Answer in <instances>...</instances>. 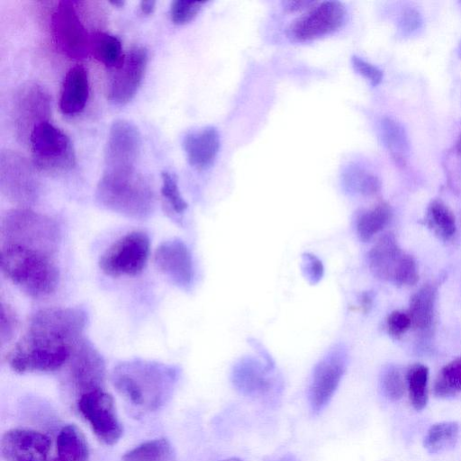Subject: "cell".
Listing matches in <instances>:
<instances>
[{"mask_svg": "<svg viewBox=\"0 0 461 461\" xmlns=\"http://www.w3.org/2000/svg\"><path fill=\"white\" fill-rule=\"evenodd\" d=\"M86 322V312L78 307L39 310L8 353L9 366L20 374L59 370L83 339Z\"/></svg>", "mask_w": 461, "mask_h": 461, "instance_id": "cell-1", "label": "cell"}, {"mask_svg": "<svg viewBox=\"0 0 461 461\" xmlns=\"http://www.w3.org/2000/svg\"><path fill=\"white\" fill-rule=\"evenodd\" d=\"M3 275L34 298L53 294L59 283L55 256L14 244H1Z\"/></svg>", "mask_w": 461, "mask_h": 461, "instance_id": "cell-2", "label": "cell"}, {"mask_svg": "<svg viewBox=\"0 0 461 461\" xmlns=\"http://www.w3.org/2000/svg\"><path fill=\"white\" fill-rule=\"evenodd\" d=\"M95 199L102 207L135 220L148 218L155 203L149 182L136 169L104 170L95 189Z\"/></svg>", "mask_w": 461, "mask_h": 461, "instance_id": "cell-3", "label": "cell"}, {"mask_svg": "<svg viewBox=\"0 0 461 461\" xmlns=\"http://www.w3.org/2000/svg\"><path fill=\"white\" fill-rule=\"evenodd\" d=\"M175 376L172 367L136 360L119 365L113 371V383L131 403L155 409L165 400Z\"/></svg>", "mask_w": 461, "mask_h": 461, "instance_id": "cell-4", "label": "cell"}, {"mask_svg": "<svg viewBox=\"0 0 461 461\" xmlns=\"http://www.w3.org/2000/svg\"><path fill=\"white\" fill-rule=\"evenodd\" d=\"M60 241L57 222L28 207L8 211L1 221V244H14L56 255Z\"/></svg>", "mask_w": 461, "mask_h": 461, "instance_id": "cell-5", "label": "cell"}, {"mask_svg": "<svg viewBox=\"0 0 461 461\" xmlns=\"http://www.w3.org/2000/svg\"><path fill=\"white\" fill-rule=\"evenodd\" d=\"M29 142L36 170L59 175L76 166V152L71 140L50 122L37 125L30 135Z\"/></svg>", "mask_w": 461, "mask_h": 461, "instance_id": "cell-6", "label": "cell"}, {"mask_svg": "<svg viewBox=\"0 0 461 461\" xmlns=\"http://www.w3.org/2000/svg\"><path fill=\"white\" fill-rule=\"evenodd\" d=\"M150 251L149 236L140 230L128 232L100 257L99 267L112 277L134 276L145 268Z\"/></svg>", "mask_w": 461, "mask_h": 461, "instance_id": "cell-7", "label": "cell"}, {"mask_svg": "<svg viewBox=\"0 0 461 461\" xmlns=\"http://www.w3.org/2000/svg\"><path fill=\"white\" fill-rule=\"evenodd\" d=\"M371 272L376 277L398 285H412L418 278L413 258L401 249L391 233L382 236L368 253Z\"/></svg>", "mask_w": 461, "mask_h": 461, "instance_id": "cell-8", "label": "cell"}, {"mask_svg": "<svg viewBox=\"0 0 461 461\" xmlns=\"http://www.w3.org/2000/svg\"><path fill=\"white\" fill-rule=\"evenodd\" d=\"M33 164L21 154L5 149L0 154V189L10 201L25 207L39 194V181Z\"/></svg>", "mask_w": 461, "mask_h": 461, "instance_id": "cell-9", "label": "cell"}, {"mask_svg": "<svg viewBox=\"0 0 461 461\" xmlns=\"http://www.w3.org/2000/svg\"><path fill=\"white\" fill-rule=\"evenodd\" d=\"M78 410L96 438L105 445L116 444L122 427L118 418L113 396L102 388L81 394Z\"/></svg>", "mask_w": 461, "mask_h": 461, "instance_id": "cell-10", "label": "cell"}, {"mask_svg": "<svg viewBox=\"0 0 461 461\" xmlns=\"http://www.w3.org/2000/svg\"><path fill=\"white\" fill-rule=\"evenodd\" d=\"M51 31L55 44L67 57L80 59L90 52V34L81 23L73 2L58 3L51 17Z\"/></svg>", "mask_w": 461, "mask_h": 461, "instance_id": "cell-11", "label": "cell"}, {"mask_svg": "<svg viewBox=\"0 0 461 461\" xmlns=\"http://www.w3.org/2000/svg\"><path fill=\"white\" fill-rule=\"evenodd\" d=\"M141 144L140 132L134 123L123 119L114 121L104 149V171L135 170Z\"/></svg>", "mask_w": 461, "mask_h": 461, "instance_id": "cell-12", "label": "cell"}, {"mask_svg": "<svg viewBox=\"0 0 461 461\" xmlns=\"http://www.w3.org/2000/svg\"><path fill=\"white\" fill-rule=\"evenodd\" d=\"M347 10L338 1H324L313 5L287 28V35L295 41H307L331 33L343 26Z\"/></svg>", "mask_w": 461, "mask_h": 461, "instance_id": "cell-13", "label": "cell"}, {"mask_svg": "<svg viewBox=\"0 0 461 461\" xmlns=\"http://www.w3.org/2000/svg\"><path fill=\"white\" fill-rule=\"evenodd\" d=\"M148 60V50L142 46H134L123 54L113 68L108 83L107 97L111 102L122 105L133 99L143 80Z\"/></svg>", "mask_w": 461, "mask_h": 461, "instance_id": "cell-14", "label": "cell"}, {"mask_svg": "<svg viewBox=\"0 0 461 461\" xmlns=\"http://www.w3.org/2000/svg\"><path fill=\"white\" fill-rule=\"evenodd\" d=\"M14 122L17 134L29 140L32 130L49 122L51 113V99L45 87L37 83L23 85L14 96Z\"/></svg>", "mask_w": 461, "mask_h": 461, "instance_id": "cell-15", "label": "cell"}, {"mask_svg": "<svg viewBox=\"0 0 461 461\" xmlns=\"http://www.w3.org/2000/svg\"><path fill=\"white\" fill-rule=\"evenodd\" d=\"M347 366L346 348L337 345L315 366L309 397L314 412L321 411L338 388Z\"/></svg>", "mask_w": 461, "mask_h": 461, "instance_id": "cell-16", "label": "cell"}, {"mask_svg": "<svg viewBox=\"0 0 461 461\" xmlns=\"http://www.w3.org/2000/svg\"><path fill=\"white\" fill-rule=\"evenodd\" d=\"M154 264L175 285L187 290L193 284L194 269L192 254L178 239L162 242L155 250Z\"/></svg>", "mask_w": 461, "mask_h": 461, "instance_id": "cell-17", "label": "cell"}, {"mask_svg": "<svg viewBox=\"0 0 461 461\" xmlns=\"http://www.w3.org/2000/svg\"><path fill=\"white\" fill-rule=\"evenodd\" d=\"M50 438L34 429H13L1 439V454L5 461H49Z\"/></svg>", "mask_w": 461, "mask_h": 461, "instance_id": "cell-18", "label": "cell"}, {"mask_svg": "<svg viewBox=\"0 0 461 461\" xmlns=\"http://www.w3.org/2000/svg\"><path fill=\"white\" fill-rule=\"evenodd\" d=\"M69 374L82 393L102 388L104 380V362L94 345L83 338L69 359Z\"/></svg>", "mask_w": 461, "mask_h": 461, "instance_id": "cell-19", "label": "cell"}, {"mask_svg": "<svg viewBox=\"0 0 461 461\" xmlns=\"http://www.w3.org/2000/svg\"><path fill=\"white\" fill-rule=\"evenodd\" d=\"M183 149L189 164L197 170L209 168L220 149V135L212 126L187 132L183 139Z\"/></svg>", "mask_w": 461, "mask_h": 461, "instance_id": "cell-20", "label": "cell"}, {"mask_svg": "<svg viewBox=\"0 0 461 461\" xmlns=\"http://www.w3.org/2000/svg\"><path fill=\"white\" fill-rule=\"evenodd\" d=\"M270 366H264L252 357H245L235 363L231 371L234 386L245 394H263L272 386Z\"/></svg>", "mask_w": 461, "mask_h": 461, "instance_id": "cell-21", "label": "cell"}, {"mask_svg": "<svg viewBox=\"0 0 461 461\" xmlns=\"http://www.w3.org/2000/svg\"><path fill=\"white\" fill-rule=\"evenodd\" d=\"M89 95V81L86 69L77 65L67 72L60 90L59 109L63 114L75 115L81 113Z\"/></svg>", "mask_w": 461, "mask_h": 461, "instance_id": "cell-22", "label": "cell"}, {"mask_svg": "<svg viewBox=\"0 0 461 461\" xmlns=\"http://www.w3.org/2000/svg\"><path fill=\"white\" fill-rule=\"evenodd\" d=\"M89 448L83 432L74 424L64 426L57 437L56 456L50 461H88Z\"/></svg>", "mask_w": 461, "mask_h": 461, "instance_id": "cell-23", "label": "cell"}, {"mask_svg": "<svg viewBox=\"0 0 461 461\" xmlns=\"http://www.w3.org/2000/svg\"><path fill=\"white\" fill-rule=\"evenodd\" d=\"M436 291L429 285H423L411 298L409 316L411 325L420 330H428L434 319Z\"/></svg>", "mask_w": 461, "mask_h": 461, "instance_id": "cell-24", "label": "cell"}, {"mask_svg": "<svg viewBox=\"0 0 461 461\" xmlns=\"http://www.w3.org/2000/svg\"><path fill=\"white\" fill-rule=\"evenodd\" d=\"M89 51L96 60L110 68H114L123 56L121 41L104 32H95L90 34Z\"/></svg>", "mask_w": 461, "mask_h": 461, "instance_id": "cell-25", "label": "cell"}, {"mask_svg": "<svg viewBox=\"0 0 461 461\" xmlns=\"http://www.w3.org/2000/svg\"><path fill=\"white\" fill-rule=\"evenodd\" d=\"M459 427L456 421H442L433 424L428 429L423 447L430 454H437L452 448L458 438Z\"/></svg>", "mask_w": 461, "mask_h": 461, "instance_id": "cell-26", "label": "cell"}, {"mask_svg": "<svg viewBox=\"0 0 461 461\" xmlns=\"http://www.w3.org/2000/svg\"><path fill=\"white\" fill-rule=\"evenodd\" d=\"M171 443L165 438L143 442L124 453L122 461H173Z\"/></svg>", "mask_w": 461, "mask_h": 461, "instance_id": "cell-27", "label": "cell"}, {"mask_svg": "<svg viewBox=\"0 0 461 461\" xmlns=\"http://www.w3.org/2000/svg\"><path fill=\"white\" fill-rule=\"evenodd\" d=\"M391 217L388 204L381 203L360 214L357 222V231L362 241L370 240L381 231Z\"/></svg>", "mask_w": 461, "mask_h": 461, "instance_id": "cell-28", "label": "cell"}, {"mask_svg": "<svg viewBox=\"0 0 461 461\" xmlns=\"http://www.w3.org/2000/svg\"><path fill=\"white\" fill-rule=\"evenodd\" d=\"M429 369L422 364L412 365L406 375L409 398L416 411L423 410L428 403Z\"/></svg>", "mask_w": 461, "mask_h": 461, "instance_id": "cell-29", "label": "cell"}, {"mask_svg": "<svg viewBox=\"0 0 461 461\" xmlns=\"http://www.w3.org/2000/svg\"><path fill=\"white\" fill-rule=\"evenodd\" d=\"M435 396L448 398L461 392V357L447 363L434 383Z\"/></svg>", "mask_w": 461, "mask_h": 461, "instance_id": "cell-30", "label": "cell"}, {"mask_svg": "<svg viewBox=\"0 0 461 461\" xmlns=\"http://www.w3.org/2000/svg\"><path fill=\"white\" fill-rule=\"evenodd\" d=\"M428 221L433 230L444 240L456 233V219L449 208L440 201H433L428 209Z\"/></svg>", "mask_w": 461, "mask_h": 461, "instance_id": "cell-31", "label": "cell"}, {"mask_svg": "<svg viewBox=\"0 0 461 461\" xmlns=\"http://www.w3.org/2000/svg\"><path fill=\"white\" fill-rule=\"evenodd\" d=\"M383 139L391 154L403 163L408 151V141L404 129L397 122L386 118L382 122Z\"/></svg>", "mask_w": 461, "mask_h": 461, "instance_id": "cell-32", "label": "cell"}, {"mask_svg": "<svg viewBox=\"0 0 461 461\" xmlns=\"http://www.w3.org/2000/svg\"><path fill=\"white\" fill-rule=\"evenodd\" d=\"M161 195L167 204L176 213H182L187 208V203L181 195L176 176L168 171L161 174Z\"/></svg>", "mask_w": 461, "mask_h": 461, "instance_id": "cell-33", "label": "cell"}, {"mask_svg": "<svg viewBox=\"0 0 461 461\" xmlns=\"http://www.w3.org/2000/svg\"><path fill=\"white\" fill-rule=\"evenodd\" d=\"M345 185L350 191L363 195L374 194L380 188L379 180L375 176L359 170H354L346 176Z\"/></svg>", "mask_w": 461, "mask_h": 461, "instance_id": "cell-34", "label": "cell"}, {"mask_svg": "<svg viewBox=\"0 0 461 461\" xmlns=\"http://www.w3.org/2000/svg\"><path fill=\"white\" fill-rule=\"evenodd\" d=\"M203 1L176 0L170 5L171 21L178 25L191 22L200 12Z\"/></svg>", "mask_w": 461, "mask_h": 461, "instance_id": "cell-35", "label": "cell"}, {"mask_svg": "<svg viewBox=\"0 0 461 461\" xmlns=\"http://www.w3.org/2000/svg\"><path fill=\"white\" fill-rule=\"evenodd\" d=\"M382 387L390 400L397 401L402 397L405 384L399 369L389 367L384 371L382 376Z\"/></svg>", "mask_w": 461, "mask_h": 461, "instance_id": "cell-36", "label": "cell"}, {"mask_svg": "<svg viewBox=\"0 0 461 461\" xmlns=\"http://www.w3.org/2000/svg\"><path fill=\"white\" fill-rule=\"evenodd\" d=\"M302 269L305 278L312 285L319 283L324 274L322 262L311 253H304L303 255Z\"/></svg>", "mask_w": 461, "mask_h": 461, "instance_id": "cell-37", "label": "cell"}, {"mask_svg": "<svg viewBox=\"0 0 461 461\" xmlns=\"http://www.w3.org/2000/svg\"><path fill=\"white\" fill-rule=\"evenodd\" d=\"M18 320L9 304L2 303L1 305V341L2 344L10 341L16 331Z\"/></svg>", "mask_w": 461, "mask_h": 461, "instance_id": "cell-38", "label": "cell"}, {"mask_svg": "<svg viewBox=\"0 0 461 461\" xmlns=\"http://www.w3.org/2000/svg\"><path fill=\"white\" fill-rule=\"evenodd\" d=\"M351 62L355 70L366 78L373 86H377L381 83L383 72L377 67L357 56H353Z\"/></svg>", "mask_w": 461, "mask_h": 461, "instance_id": "cell-39", "label": "cell"}, {"mask_svg": "<svg viewBox=\"0 0 461 461\" xmlns=\"http://www.w3.org/2000/svg\"><path fill=\"white\" fill-rule=\"evenodd\" d=\"M411 325V321L409 314L401 311L391 312L386 320L388 332L394 337L402 335Z\"/></svg>", "mask_w": 461, "mask_h": 461, "instance_id": "cell-40", "label": "cell"}, {"mask_svg": "<svg viewBox=\"0 0 461 461\" xmlns=\"http://www.w3.org/2000/svg\"><path fill=\"white\" fill-rule=\"evenodd\" d=\"M314 4L315 2L312 1H287L284 2V7L288 12H294L302 10Z\"/></svg>", "mask_w": 461, "mask_h": 461, "instance_id": "cell-41", "label": "cell"}, {"mask_svg": "<svg viewBox=\"0 0 461 461\" xmlns=\"http://www.w3.org/2000/svg\"><path fill=\"white\" fill-rule=\"evenodd\" d=\"M419 23V14L413 13L412 11H409L405 14L403 17L402 24L406 27L405 30H412L414 29Z\"/></svg>", "mask_w": 461, "mask_h": 461, "instance_id": "cell-42", "label": "cell"}, {"mask_svg": "<svg viewBox=\"0 0 461 461\" xmlns=\"http://www.w3.org/2000/svg\"><path fill=\"white\" fill-rule=\"evenodd\" d=\"M156 6L154 0H143L140 3V8L144 14H150L153 13Z\"/></svg>", "mask_w": 461, "mask_h": 461, "instance_id": "cell-43", "label": "cell"}, {"mask_svg": "<svg viewBox=\"0 0 461 461\" xmlns=\"http://www.w3.org/2000/svg\"><path fill=\"white\" fill-rule=\"evenodd\" d=\"M361 305L363 308H368L370 305V297L368 294H363L361 297Z\"/></svg>", "mask_w": 461, "mask_h": 461, "instance_id": "cell-44", "label": "cell"}, {"mask_svg": "<svg viewBox=\"0 0 461 461\" xmlns=\"http://www.w3.org/2000/svg\"><path fill=\"white\" fill-rule=\"evenodd\" d=\"M110 4L116 7H122L124 5V1L122 0H116V1H111Z\"/></svg>", "mask_w": 461, "mask_h": 461, "instance_id": "cell-45", "label": "cell"}, {"mask_svg": "<svg viewBox=\"0 0 461 461\" xmlns=\"http://www.w3.org/2000/svg\"><path fill=\"white\" fill-rule=\"evenodd\" d=\"M278 461H295L292 456H285Z\"/></svg>", "mask_w": 461, "mask_h": 461, "instance_id": "cell-46", "label": "cell"}, {"mask_svg": "<svg viewBox=\"0 0 461 461\" xmlns=\"http://www.w3.org/2000/svg\"><path fill=\"white\" fill-rule=\"evenodd\" d=\"M221 461H241V460L239 458H236V457H230V458H227V459H224Z\"/></svg>", "mask_w": 461, "mask_h": 461, "instance_id": "cell-47", "label": "cell"}, {"mask_svg": "<svg viewBox=\"0 0 461 461\" xmlns=\"http://www.w3.org/2000/svg\"><path fill=\"white\" fill-rule=\"evenodd\" d=\"M460 55H461V45H460Z\"/></svg>", "mask_w": 461, "mask_h": 461, "instance_id": "cell-48", "label": "cell"}]
</instances>
